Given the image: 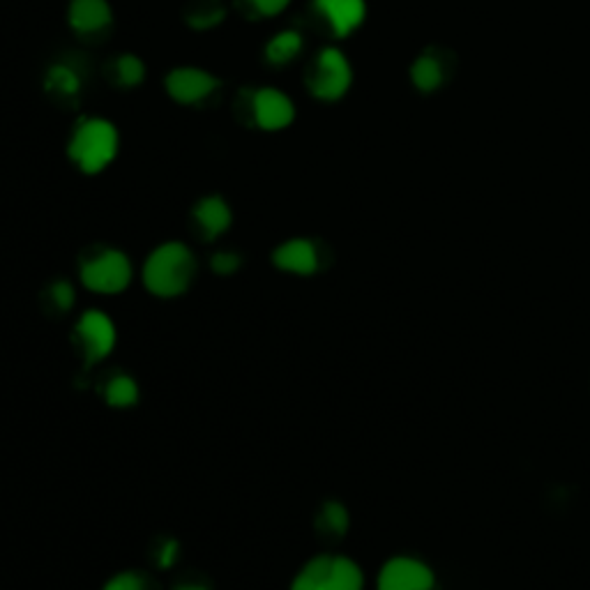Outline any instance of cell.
I'll return each mask as SVG.
<instances>
[{
    "label": "cell",
    "instance_id": "2",
    "mask_svg": "<svg viewBox=\"0 0 590 590\" xmlns=\"http://www.w3.org/2000/svg\"><path fill=\"white\" fill-rule=\"evenodd\" d=\"M118 153V132L107 120H83L70 141V157L83 173H100Z\"/></svg>",
    "mask_w": 590,
    "mask_h": 590
},
{
    "label": "cell",
    "instance_id": "9",
    "mask_svg": "<svg viewBox=\"0 0 590 590\" xmlns=\"http://www.w3.org/2000/svg\"><path fill=\"white\" fill-rule=\"evenodd\" d=\"M337 35H349L365 19V0H316Z\"/></svg>",
    "mask_w": 590,
    "mask_h": 590
},
{
    "label": "cell",
    "instance_id": "17",
    "mask_svg": "<svg viewBox=\"0 0 590 590\" xmlns=\"http://www.w3.org/2000/svg\"><path fill=\"white\" fill-rule=\"evenodd\" d=\"M139 397V390H136V383L127 376H118L107 385V402L111 406H132Z\"/></svg>",
    "mask_w": 590,
    "mask_h": 590
},
{
    "label": "cell",
    "instance_id": "14",
    "mask_svg": "<svg viewBox=\"0 0 590 590\" xmlns=\"http://www.w3.org/2000/svg\"><path fill=\"white\" fill-rule=\"evenodd\" d=\"M332 563H335V558L330 556L314 558V561L307 563L305 570L298 574V579L293 581L291 590H323L325 581H328L330 577Z\"/></svg>",
    "mask_w": 590,
    "mask_h": 590
},
{
    "label": "cell",
    "instance_id": "7",
    "mask_svg": "<svg viewBox=\"0 0 590 590\" xmlns=\"http://www.w3.org/2000/svg\"><path fill=\"white\" fill-rule=\"evenodd\" d=\"M219 81L213 74L196 70V67H183V70H173L166 79V90L173 100L192 104L199 102L203 97H208L213 90H217Z\"/></svg>",
    "mask_w": 590,
    "mask_h": 590
},
{
    "label": "cell",
    "instance_id": "19",
    "mask_svg": "<svg viewBox=\"0 0 590 590\" xmlns=\"http://www.w3.org/2000/svg\"><path fill=\"white\" fill-rule=\"evenodd\" d=\"M81 86L79 74L67 65H56L49 70V88L58 90L63 95H77V90Z\"/></svg>",
    "mask_w": 590,
    "mask_h": 590
},
{
    "label": "cell",
    "instance_id": "6",
    "mask_svg": "<svg viewBox=\"0 0 590 590\" xmlns=\"http://www.w3.org/2000/svg\"><path fill=\"white\" fill-rule=\"evenodd\" d=\"M77 335L81 339L83 349H86L88 365L102 360L104 355H109L113 349V342H116V330H113V323L109 316L102 312H88L81 316L77 325Z\"/></svg>",
    "mask_w": 590,
    "mask_h": 590
},
{
    "label": "cell",
    "instance_id": "15",
    "mask_svg": "<svg viewBox=\"0 0 590 590\" xmlns=\"http://www.w3.org/2000/svg\"><path fill=\"white\" fill-rule=\"evenodd\" d=\"M302 49V37L293 30H286V33H279L275 40L268 44L266 56L270 63L275 65H284L298 56V51Z\"/></svg>",
    "mask_w": 590,
    "mask_h": 590
},
{
    "label": "cell",
    "instance_id": "25",
    "mask_svg": "<svg viewBox=\"0 0 590 590\" xmlns=\"http://www.w3.org/2000/svg\"><path fill=\"white\" fill-rule=\"evenodd\" d=\"M51 298H54V302L60 309L72 307V302H74L72 286L70 284H56L54 289H51Z\"/></svg>",
    "mask_w": 590,
    "mask_h": 590
},
{
    "label": "cell",
    "instance_id": "5",
    "mask_svg": "<svg viewBox=\"0 0 590 590\" xmlns=\"http://www.w3.org/2000/svg\"><path fill=\"white\" fill-rule=\"evenodd\" d=\"M434 574L413 558H392L378 577V590H431Z\"/></svg>",
    "mask_w": 590,
    "mask_h": 590
},
{
    "label": "cell",
    "instance_id": "3",
    "mask_svg": "<svg viewBox=\"0 0 590 590\" xmlns=\"http://www.w3.org/2000/svg\"><path fill=\"white\" fill-rule=\"evenodd\" d=\"M309 90L321 100H339L351 86V67L342 51L325 49L309 72Z\"/></svg>",
    "mask_w": 590,
    "mask_h": 590
},
{
    "label": "cell",
    "instance_id": "16",
    "mask_svg": "<svg viewBox=\"0 0 590 590\" xmlns=\"http://www.w3.org/2000/svg\"><path fill=\"white\" fill-rule=\"evenodd\" d=\"M413 81L415 86L425 90V93L441 86L443 72H441V65H438V60H434L431 56H422L418 63L413 65Z\"/></svg>",
    "mask_w": 590,
    "mask_h": 590
},
{
    "label": "cell",
    "instance_id": "23",
    "mask_svg": "<svg viewBox=\"0 0 590 590\" xmlns=\"http://www.w3.org/2000/svg\"><path fill=\"white\" fill-rule=\"evenodd\" d=\"M240 266V259L236 254H215L213 256V270L219 272V275H229V272H233Z\"/></svg>",
    "mask_w": 590,
    "mask_h": 590
},
{
    "label": "cell",
    "instance_id": "13",
    "mask_svg": "<svg viewBox=\"0 0 590 590\" xmlns=\"http://www.w3.org/2000/svg\"><path fill=\"white\" fill-rule=\"evenodd\" d=\"M323 590H362V572L349 558H335Z\"/></svg>",
    "mask_w": 590,
    "mask_h": 590
},
{
    "label": "cell",
    "instance_id": "24",
    "mask_svg": "<svg viewBox=\"0 0 590 590\" xmlns=\"http://www.w3.org/2000/svg\"><path fill=\"white\" fill-rule=\"evenodd\" d=\"M247 3H252L259 14H268V17H272V14L282 12L291 0H247Z\"/></svg>",
    "mask_w": 590,
    "mask_h": 590
},
{
    "label": "cell",
    "instance_id": "12",
    "mask_svg": "<svg viewBox=\"0 0 590 590\" xmlns=\"http://www.w3.org/2000/svg\"><path fill=\"white\" fill-rule=\"evenodd\" d=\"M194 217L201 229L206 231L208 238L219 236V233L229 229L231 224V210L226 208V203L219 199V196H208V199H203L199 206H196Z\"/></svg>",
    "mask_w": 590,
    "mask_h": 590
},
{
    "label": "cell",
    "instance_id": "26",
    "mask_svg": "<svg viewBox=\"0 0 590 590\" xmlns=\"http://www.w3.org/2000/svg\"><path fill=\"white\" fill-rule=\"evenodd\" d=\"M176 556H178V544L176 542H166L162 554H160V565L169 567L173 561H176Z\"/></svg>",
    "mask_w": 590,
    "mask_h": 590
},
{
    "label": "cell",
    "instance_id": "8",
    "mask_svg": "<svg viewBox=\"0 0 590 590\" xmlns=\"http://www.w3.org/2000/svg\"><path fill=\"white\" fill-rule=\"evenodd\" d=\"M293 104L284 93L275 88H263L254 95V118L261 130H282L293 123Z\"/></svg>",
    "mask_w": 590,
    "mask_h": 590
},
{
    "label": "cell",
    "instance_id": "4",
    "mask_svg": "<svg viewBox=\"0 0 590 590\" xmlns=\"http://www.w3.org/2000/svg\"><path fill=\"white\" fill-rule=\"evenodd\" d=\"M81 279L90 291L118 293L123 291L132 279L130 261H127L125 254L109 249V252L100 254L97 259L88 261L86 266H83Z\"/></svg>",
    "mask_w": 590,
    "mask_h": 590
},
{
    "label": "cell",
    "instance_id": "11",
    "mask_svg": "<svg viewBox=\"0 0 590 590\" xmlns=\"http://www.w3.org/2000/svg\"><path fill=\"white\" fill-rule=\"evenodd\" d=\"M70 24L79 33H97L111 24L107 0H72Z\"/></svg>",
    "mask_w": 590,
    "mask_h": 590
},
{
    "label": "cell",
    "instance_id": "27",
    "mask_svg": "<svg viewBox=\"0 0 590 590\" xmlns=\"http://www.w3.org/2000/svg\"><path fill=\"white\" fill-rule=\"evenodd\" d=\"M176 590H206V588H201V586H180Z\"/></svg>",
    "mask_w": 590,
    "mask_h": 590
},
{
    "label": "cell",
    "instance_id": "20",
    "mask_svg": "<svg viewBox=\"0 0 590 590\" xmlns=\"http://www.w3.org/2000/svg\"><path fill=\"white\" fill-rule=\"evenodd\" d=\"M224 19V7L213 0V3H203L194 10L192 17H189V24L194 28H210L219 24Z\"/></svg>",
    "mask_w": 590,
    "mask_h": 590
},
{
    "label": "cell",
    "instance_id": "1",
    "mask_svg": "<svg viewBox=\"0 0 590 590\" xmlns=\"http://www.w3.org/2000/svg\"><path fill=\"white\" fill-rule=\"evenodd\" d=\"M194 275V256L180 242H169L150 254V259L143 268V282L148 291L162 298L183 293L189 286V279Z\"/></svg>",
    "mask_w": 590,
    "mask_h": 590
},
{
    "label": "cell",
    "instance_id": "22",
    "mask_svg": "<svg viewBox=\"0 0 590 590\" xmlns=\"http://www.w3.org/2000/svg\"><path fill=\"white\" fill-rule=\"evenodd\" d=\"M104 590H143V581L136 574H120V577L111 579Z\"/></svg>",
    "mask_w": 590,
    "mask_h": 590
},
{
    "label": "cell",
    "instance_id": "10",
    "mask_svg": "<svg viewBox=\"0 0 590 590\" xmlns=\"http://www.w3.org/2000/svg\"><path fill=\"white\" fill-rule=\"evenodd\" d=\"M277 268L298 272V275H312L319 266V259H316V249L309 240H291L282 245L272 256Z\"/></svg>",
    "mask_w": 590,
    "mask_h": 590
},
{
    "label": "cell",
    "instance_id": "21",
    "mask_svg": "<svg viewBox=\"0 0 590 590\" xmlns=\"http://www.w3.org/2000/svg\"><path fill=\"white\" fill-rule=\"evenodd\" d=\"M321 524H325V528H328V531H332V533H344L346 526H349V514H346L342 505L330 503V505H325Z\"/></svg>",
    "mask_w": 590,
    "mask_h": 590
},
{
    "label": "cell",
    "instance_id": "18",
    "mask_svg": "<svg viewBox=\"0 0 590 590\" xmlns=\"http://www.w3.org/2000/svg\"><path fill=\"white\" fill-rule=\"evenodd\" d=\"M113 74H116L118 83H123V86H136V83L143 81V63L136 56H120L116 58V63H113Z\"/></svg>",
    "mask_w": 590,
    "mask_h": 590
}]
</instances>
